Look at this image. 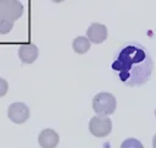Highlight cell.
Wrapping results in <instances>:
<instances>
[{"label":"cell","mask_w":156,"mask_h":148,"mask_svg":"<svg viewBox=\"0 0 156 148\" xmlns=\"http://www.w3.org/2000/svg\"><path fill=\"white\" fill-rule=\"evenodd\" d=\"M87 38L90 43L101 44L107 38V27L102 23H91L87 29Z\"/></svg>","instance_id":"cell-5"},{"label":"cell","mask_w":156,"mask_h":148,"mask_svg":"<svg viewBox=\"0 0 156 148\" xmlns=\"http://www.w3.org/2000/svg\"><path fill=\"white\" fill-rule=\"evenodd\" d=\"M7 89H9V83H7V81H6L5 78L0 77V98L6 94Z\"/></svg>","instance_id":"cell-12"},{"label":"cell","mask_w":156,"mask_h":148,"mask_svg":"<svg viewBox=\"0 0 156 148\" xmlns=\"http://www.w3.org/2000/svg\"><path fill=\"white\" fill-rule=\"evenodd\" d=\"M112 130V121L108 116L95 115L89 121V131L95 137H106Z\"/></svg>","instance_id":"cell-3"},{"label":"cell","mask_w":156,"mask_h":148,"mask_svg":"<svg viewBox=\"0 0 156 148\" xmlns=\"http://www.w3.org/2000/svg\"><path fill=\"white\" fill-rule=\"evenodd\" d=\"M152 66L150 54L138 43L123 45L112 62V70L117 73L121 82L130 87L147 82L151 76Z\"/></svg>","instance_id":"cell-1"},{"label":"cell","mask_w":156,"mask_h":148,"mask_svg":"<svg viewBox=\"0 0 156 148\" xmlns=\"http://www.w3.org/2000/svg\"><path fill=\"white\" fill-rule=\"evenodd\" d=\"M22 13H23V5L18 0H7L4 12V18L15 22L22 16Z\"/></svg>","instance_id":"cell-8"},{"label":"cell","mask_w":156,"mask_h":148,"mask_svg":"<svg viewBox=\"0 0 156 148\" xmlns=\"http://www.w3.org/2000/svg\"><path fill=\"white\" fill-rule=\"evenodd\" d=\"M155 116H156V109H155Z\"/></svg>","instance_id":"cell-16"},{"label":"cell","mask_w":156,"mask_h":148,"mask_svg":"<svg viewBox=\"0 0 156 148\" xmlns=\"http://www.w3.org/2000/svg\"><path fill=\"white\" fill-rule=\"evenodd\" d=\"M13 28V22L6 18L0 20V34H7Z\"/></svg>","instance_id":"cell-11"},{"label":"cell","mask_w":156,"mask_h":148,"mask_svg":"<svg viewBox=\"0 0 156 148\" xmlns=\"http://www.w3.org/2000/svg\"><path fill=\"white\" fill-rule=\"evenodd\" d=\"M72 48L77 54H85L90 49V42L87 37L79 35V37L74 38V40L72 43Z\"/></svg>","instance_id":"cell-9"},{"label":"cell","mask_w":156,"mask_h":148,"mask_svg":"<svg viewBox=\"0 0 156 148\" xmlns=\"http://www.w3.org/2000/svg\"><path fill=\"white\" fill-rule=\"evenodd\" d=\"M121 148H144L141 142L136 138H127L126 141L122 142Z\"/></svg>","instance_id":"cell-10"},{"label":"cell","mask_w":156,"mask_h":148,"mask_svg":"<svg viewBox=\"0 0 156 148\" xmlns=\"http://www.w3.org/2000/svg\"><path fill=\"white\" fill-rule=\"evenodd\" d=\"M6 4H7V0H0V20L4 18V12H5Z\"/></svg>","instance_id":"cell-13"},{"label":"cell","mask_w":156,"mask_h":148,"mask_svg":"<svg viewBox=\"0 0 156 148\" xmlns=\"http://www.w3.org/2000/svg\"><path fill=\"white\" fill-rule=\"evenodd\" d=\"M152 147L154 148H156V135L154 136V138H152Z\"/></svg>","instance_id":"cell-14"},{"label":"cell","mask_w":156,"mask_h":148,"mask_svg":"<svg viewBox=\"0 0 156 148\" xmlns=\"http://www.w3.org/2000/svg\"><path fill=\"white\" fill-rule=\"evenodd\" d=\"M116 105V98L107 92L98 93L93 98V110L96 113V115L108 116L115 113Z\"/></svg>","instance_id":"cell-2"},{"label":"cell","mask_w":156,"mask_h":148,"mask_svg":"<svg viewBox=\"0 0 156 148\" xmlns=\"http://www.w3.org/2000/svg\"><path fill=\"white\" fill-rule=\"evenodd\" d=\"M58 133L52 128H44L38 136V142L41 148H55L58 144Z\"/></svg>","instance_id":"cell-6"},{"label":"cell","mask_w":156,"mask_h":148,"mask_svg":"<svg viewBox=\"0 0 156 148\" xmlns=\"http://www.w3.org/2000/svg\"><path fill=\"white\" fill-rule=\"evenodd\" d=\"M7 116L15 124H23L29 119V108L21 102L12 103L9 105Z\"/></svg>","instance_id":"cell-4"},{"label":"cell","mask_w":156,"mask_h":148,"mask_svg":"<svg viewBox=\"0 0 156 148\" xmlns=\"http://www.w3.org/2000/svg\"><path fill=\"white\" fill-rule=\"evenodd\" d=\"M38 48L34 44H22L18 48V57L23 64H33L38 57Z\"/></svg>","instance_id":"cell-7"},{"label":"cell","mask_w":156,"mask_h":148,"mask_svg":"<svg viewBox=\"0 0 156 148\" xmlns=\"http://www.w3.org/2000/svg\"><path fill=\"white\" fill-rule=\"evenodd\" d=\"M51 1H54V2H62L63 0H51Z\"/></svg>","instance_id":"cell-15"}]
</instances>
